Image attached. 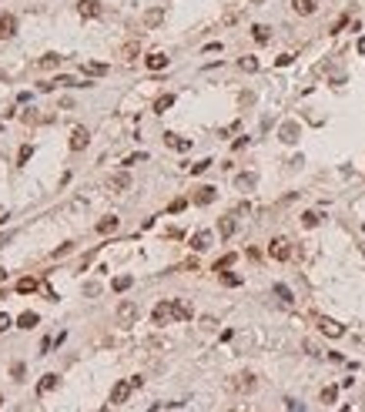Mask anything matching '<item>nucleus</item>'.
<instances>
[{
	"label": "nucleus",
	"mask_w": 365,
	"mask_h": 412,
	"mask_svg": "<svg viewBox=\"0 0 365 412\" xmlns=\"http://www.w3.org/2000/svg\"><path fill=\"white\" fill-rule=\"evenodd\" d=\"M121 57H124V60H137V57H141V40H128V44L121 47Z\"/></svg>",
	"instance_id": "obj_21"
},
{
	"label": "nucleus",
	"mask_w": 365,
	"mask_h": 412,
	"mask_svg": "<svg viewBox=\"0 0 365 412\" xmlns=\"http://www.w3.org/2000/svg\"><path fill=\"white\" fill-rule=\"evenodd\" d=\"M275 64H278V67H288V64H291V54H282L278 60H275Z\"/></svg>",
	"instance_id": "obj_44"
},
{
	"label": "nucleus",
	"mask_w": 365,
	"mask_h": 412,
	"mask_svg": "<svg viewBox=\"0 0 365 412\" xmlns=\"http://www.w3.org/2000/svg\"><path fill=\"white\" fill-rule=\"evenodd\" d=\"M214 198H218V188H211V185H201L198 188V191H194V205H211Z\"/></svg>",
	"instance_id": "obj_10"
},
{
	"label": "nucleus",
	"mask_w": 365,
	"mask_h": 412,
	"mask_svg": "<svg viewBox=\"0 0 365 412\" xmlns=\"http://www.w3.org/2000/svg\"><path fill=\"white\" fill-rule=\"evenodd\" d=\"M251 3H265V0H251Z\"/></svg>",
	"instance_id": "obj_50"
},
{
	"label": "nucleus",
	"mask_w": 365,
	"mask_h": 412,
	"mask_svg": "<svg viewBox=\"0 0 365 412\" xmlns=\"http://www.w3.org/2000/svg\"><path fill=\"white\" fill-rule=\"evenodd\" d=\"M37 322H40V315H37V312H20L17 325H20V329H27V332H30V329H34Z\"/></svg>",
	"instance_id": "obj_23"
},
{
	"label": "nucleus",
	"mask_w": 365,
	"mask_h": 412,
	"mask_svg": "<svg viewBox=\"0 0 365 412\" xmlns=\"http://www.w3.org/2000/svg\"><path fill=\"white\" fill-rule=\"evenodd\" d=\"M221 281H225V285H241V278L231 275V272H221Z\"/></svg>",
	"instance_id": "obj_39"
},
{
	"label": "nucleus",
	"mask_w": 365,
	"mask_h": 412,
	"mask_svg": "<svg viewBox=\"0 0 365 412\" xmlns=\"http://www.w3.org/2000/svg\"><path fill=\"white\" fill-rule=\"evenodd\" d=\"M164 144L174 148V151H191V141L181 137V134H174V131H164Z\"/></svg>",
	"instance_id": "obj_12"
},
{
	"label": "nucleus",
	"mask_w": 365,
	"mask_h": 412,
	"mask_svg": "<svg viewBox=\"0 0 365 412\" xmlns=\"http://www.w3.org/2000/svg\"><path fill=\"white\" fill-rule=\"evenodd\" d=\"M208 245H211V231H194V235H191V248H194V251H205Z\"/></svg>",
	"instance_id": "obj_18"
},
{
	"label": "nucleus",
	"mask_w": 365,
	"mask_h": 412,
	"mask_svg": "<svg viewBox=\"0 0 365 412\" xmlns=\"http://www.w3.org/2000/svg\"><path fill=\"white\" fill-rule=\"evenodd\" d=\"M154 325H168V322H174V302H157L151 312Z\"/></svg>",
	"instance_id": "obj_5"
},
{
	"label": "nucleus",
	"mask_w": 365,
	"mask_h": 412,
	"mask_svg": "<svg viewBox=\"0 0 365 412\" xmlns=\"http://www.w3.org/2000/svg\"><path fill=\"white\" fill-rule=\"evenodd\" d=\"M235 185L241 188V191H251V188L258 185V174H255V171H245V174H238V178H235Z\"/></svg>",
	"instance_id": "obj_20"
},
{
	"label": "nucleus",
	"mask_w": 365,
	"mask_h": 412,
	"mask_svg": "<svg viewBox=\"0 0 365 412\" xmlns=\"http://www.w3.org/2000/svg\"><path fill=\"white\" fill-rule=\"evenodd\" d=\"M288 412H305V406H302V402H295V399H288Z\"/></svg>",
	"instance_id": "obj_42"
},
{
	"label": "nucleus",
	"mask_w": 365,
	"mask_h": 412,
	"mask_svg": "<svg viewBox=\"0 0 365 412\" xmlns=\"http://www.w3.org/2000/svg\"><path fill=\"white\" fill-rule=\"evenodd\" d=\"M3 221H7V208H0V225H3Z\"/></svg>",
	"instance_id": "obj_47"
},
{
	"label": "nucleus",
	"mask_w": 365,
	"mask_h": 412,
	"mask_svg": "<svg viewBox=\"0 0 365 412\" xmlns=\"http://www.w3.org/2000/svg\"><path fill=\"white\" fill-rule=\"evenodd\" d=\"M238 67H241V71H248V74H255V71H258V60H255V57H241V60H238Z\"/></svg>",
	"instance_id": "obj_34"
},
{
	"label": "nucleus",
	"mask_w": 365,
	"mask_h": 412,
	"mask_svg": "<svg viewBox=\"0 0 365 412\" xmlns=\"http://www.w3.org/2000/svg\"><path fill=\"white\" fill-rule=\"evenodd\" d=\"M359 54L365 57V37H359Z\"/></svg>",
	"instance_id": "obj_46"
},
{
	"label": "nucleus",
	"mask_w": 365,
	"mask_h": 412,
	"mask_svg": "<svg viewBox=\"0 0 365 412\" xmlns=\"http://www.w3.org/2000/svg\"><path fill=\"white\" fill-rule=\"evenodd\" d=\"M291 7H295V14L308 17V14H315V10H318V0H291Z\"/></svg>",
	"instance_id": "obj_15"
},
{
	"label": "nucleus",
	"mask_w": 365,
	"mask_h": 412,
	"mask_svg": "<svg viewBox=\"0 0 365 412\" xmlns=\"http://www.w3.org/2000/svg\"><path fill=\"white\" fill-rule=\"evenodd\" d=\"M342 412H352V409H348V406H345V409H342Z\"/></svg>",
	"instance_id": "obj_51"
},
{
	"label": "nucleus",
	"mask_w": 365,
	"mask_h": 412,
	"mask_svg": "<svg viewBox=\"0 0 365 412\" xmlns=\"http://www.w3.org/2000/svg\"><path fill=\"white\" fill-rule=\"evenodd\" d=\"M60 60H64V57L51 51V54H44V57L37 60V67H40V71H54V67H60Z\"/></svg>",
	"instance_id": "obj_19"
},
{
	"label": "nucleus",
	"mask_w": 365,
	"mask_h": 412,
	"mask_svg": "<svg viewBox=\"0 0 365 412\" xmlns=\"http://www.w3.org/2000/svg\"><path fill=\"white\" fill-rule=\"evenodd\" d=\"M184 208H188V201H184V198H174L171 205H168V211H171V215H178V211H184Z\"/></svg>",
	"instance_id": "obj_36"
},
{
	"label": "nucleus",
	"mask_w": 365,
	"mask_h": 412,
	"mask_svg": "<svg viewBox=\"0 0 365 412\" xmlns=\"http://www.w3.org/2000/svg\"><path fill=\"white\" fill-rule=\"evenodd\" d=\"M97 231H101V235H111V231H117V218H114V215L101 218V221H97Z\"/></svg>",
	"instance_id": "obj_26"
},
{
	"label": "nucleus",
	"mask_w": 365,
	"mask_h": 412,
	"mask_svg": "<svg viewBox=\"0 0 365 412\" xmlns=\"http://www.w3.org/2000/svg\"><path fill=\"white\" fill-rule=\"evenodd\" d=\"M0 131H3V124H0Z\"/></svg>",
	"instance_id": "obj_54"
},
{
	"label": "nucleus",
	"mask_w": 365,
	"mask_h": 412,
	"mask_svg": "<svg viewBox=\"0 0 365 412\" xmlns=\"http://www.w3.org/2000/svg\"><path fill=\"white\" fill-rule=\"evenodd\" d=\"M131 392H134V382H131V379L117 382L114 389H111V406H121V402H124V399H128Z\"/></svg>",
	"instance_id": "obj_6"
},
{
	"label": "nucleus",
	"mask_w": 365,
	"mask_h": 412,
	"mask_svg": "<svg viewBox=\"0 0 365 412\" xmlns=\"http://www.w3.org/2000/svg\"><path fill=\"white\" fill-rule=\"evenodd\" d=\"M131 285H134V278H131V275H117V278L111 281V288H114V292H128Z\"/></svg>",
	"instance_id": "obj_29"
},
{
	"label": "nucleus",
	"mask_w": 365,
	"mask_h": 412,
	"mask_svg": "<svg viewBox=\"0 0 365 412\" xmlns=\"http://www.w3.org/2000/svg\"><path fill=\"white\" fill-rule=\"evenodd\" d=\"M0 406H3V395H0Z\"/></svg>",
	"instance_id": "obj_52"
},
{
	"label": "nucleus",
	"mask_w": 365,
	"mask_h": 412,
	"mask_svg": "<svg viewBox=\"0 0 365 412\" xmlns=\"http://www.w3.org/2000/svg\"><path fill=\"white\" fill-rule=\"evenodd\" d=\"M3 278H7V272H3V268H0V281H3Z\"/></svg>",
	"instance_id": "obj_48"
},
{
	"label": "nucleus",
	"mask_w": 365,
	"mask_h": 412,
	"mask_svg": "<svg viewBox=\"0 0 365 412\" xmlns=\"http://www.w3.org/2000/svg\"><path fill=\"white\" fill-rule=\"evenodd\" d=\"M161 20H164V7H151V10L144 14V27H148V30H154Z\"/></svg>",
	"instance_id": "obj_16"
},
{
	"label": "nucleus",
	"mask_w": 365,
	"mask_h": 412,
	"mask_svg": "<svg viewBox=\"0 0 365 412\" xmlns=\"http://www.w3.org/2000/svg\"><path fill=\"white\" fill-rule=\"evenodd\" d=\"M67 144H71V151H84L87 144H91V134H87V128H74Z\"/></svg>",
	"instance_id": "obj_9"
},
{
	"label": "nucleus",
	"mask_w": 365,
	"mask_h": 412,
	"mask_svg": "<svg viewBox=\"0 0 365 412\" xmlns=\"http://www.w3.org/2000/svg\"><path fill=\"white\" fill-rule=\"evenodd\" d=\"M335 395H339V389L328 385V389H322V402H335Z\"/></svg>",
	"instance_id": "obj_38"
},
{
	"label": "nucleus",
	"mask_w": 365,
	"mask_h": 412,
	"mask_svg": "<svg viewBox=\"0 0 365 412\" xmlns=\"http://www.w3.org/2000/svg\"><path fill=\"white\" fill-rule=\"evenodd\" d=\"M275 299L282 302V305H288V308L295 305V299H291V288H288V285H275Z\"/></svg>",
	"instance_id": "obj_24"
},
{
	"label": "nucleus",
	"mask_w": 365,
	"mask_h": 412,
	"mask_svg": "<svg viewBox=\"0 0 365 412\" xmlns=\"http://www.w3.org/2000/svg\"><path fill=\"white\" fill-rule=\"evenodd\" d=\"M84 74H91V77L107 74V64H97V60H91V64H84Z\"/></svg>",
	"instance_id": "obj_31"
},
{
	"label": "nucleus",
	"mask_w": 365,
	"mask_h": 412,
	"mask_svg": "<svg viewBox=\"0 0 365 412\" xmlns=\"http://www.w3.org/2000/svg\"><path fill=\"white\" fill-rule=\"evenodd\" d=\"M128 188H131V174H128V171H117V174L107 178V191H114V194L128 191Z\"/></svg>",
	"instance_id": "obj_7"
},
{
	"label": "nucleus",
	"mask_w": 365,
	"mask_h": 412,
	"mask_svg": "<svg viewBox=\"0 0 365 412\" xmlns=\"http://www.w3.org/2000/svg\"><path fill=\"white\" fill-rule=\"evenodd\" d=\"M268 255L275 258V262H288V258H291V242H288V238H282V235L271 238V242H268Z\"/></svg>",
	"instance_id": "obj_1"
},
{
	"label": "nucleus",
	"mask_w": 365,
	"mask_h": 412,
	"mask_svg": "<svg viewBox=\"0 0 365 412\" xmlns=\"http://www.w3.org/2000/svg\"><path fill=\"white\" fill-rule=\"evenodd\" d=\"M251 34H255L258 44H268V40H271V30L265 27V24H255V27H251Z\"/></svg>",
	"instance_id": "obj_28"
},
{
	"label": "nucleus",
	"mask_w": 365,
	"mask_h": 412,
	"mask_svg": "<svg viewBox=\"0 0 365 412\" xmlns=\"http://www.w3.org/2000/svg\"><path fill=\"white\" fill-rule=\"evenodd\" d=\"M235 258H238V255H225V258H218V262H214V272L221 275L225 268H231V265H235Z\"/></svg>",
	"instance_id": "obj_33"
},
{
	"label": "nucleus",
	"mask_w": 365,
	"mask_h": 412,
	"mask_svg": "<svg viewBox=\"0 0 365 412\" xmlns=\"http://www.w3.org/2000/svg\"><path fill=\"white\" fill-rule=\"evenodd\" d=\"M17 34V17L14 14H0V40H10Z\"/></svg>",
	"instance_id": "obj_8"
},
{
	"label": "nucleus",
	"mask_w": 365,
	"mask_h": 412,
	"mask_svg": "<svg viewBox=\"0 0 365 412\" xmlns=\"http://www.w3.org/2000/svg\"><path fill=\"white\" fill-rule=\"evenodd\" d=\"M114 319H117V325H134L137 322V302H121Z\"/></svg>",
	"instance_id": "obj_3"
},
{
	"label": "nucleus",
	"mask_w": 365,
	"mask_h": 412,
	"mask_svg": "<svg viewBox=\"0 0 365 412\" xmlns=\"http://www.w3.org/2000/svg\"><path fill=\"white\" fill-rule=\"evenodd\" d=\"M57 382H60V375H57V372H47V375H44V379L37 382V392L44 395V392H51V389H57Z\"/></svg>",
	"instance_id": "obj_17"
},
{
	"label": "nucleus",
	"mask_w": 365,
	"mask_h": 412,
	"mask_svg": "<svg viewBox=\"0 0 365 412\" xmlns=\"http://www.w3.org/2000/svg\"><path fill=\"white\" fill-rule=\"evenodd\" d=\"M30 154H34V144H24L20 154H17V165H27V161H30Z\"/></svg>",
	"instance_id": "obj_35"
},
{
	"label": "nucleus",
	"mask_w": 365,
	"mask_h": 412,
	"mask_svg": "<svg viewBox=\"0 0 365 412\" xmlns=\"http://www.w3.org/2000/svg\"><path fill=\"white\" fill-rule=\"evenodd\" d=\"M171 104H174V94H161V97L154 101V114H164Z\"/></svg>",
	"instance_id": "obj_27"
},
{
	"label": "nucleus",
	"mask_w": 365,
	"mask_h": 412,
	"mask_svg": "<svg viewBox=\"0 0 365 412\" xmlns=\"http://www.w3.org/2000/svg\"><path fill=\"white\" fill-rule=\"evenodd\" d=\"M144 158H148V154H131V158H128V161H124V165H128V168H131V165H137V161H144Z\"/></svg>",
	"instance_id": "obj_43"
},
{
	"label": "nucleus",
	"mask_w": 365,
	"mask_h": 412,
	"mask_svg": "<svg viewBox=\"0 0 365 412\" xmlns=\"http://www.w3.org/2000/svg\"><path fill=\"white\" fill-rule=\"evenodd\" d=\"M235 228H238V225H235V218L228 215V218H221V221H218V235H221V238H231V235H235Z\"/></svg>",
	"instance_id": "obj_25"
},
{
	"label": "nucleus",
	"mask_w": 365,
	"mask_h": 412,
	"mask_svg": "<svg viewBox=\"0 0 365 412\" xmlns=\"http://www.w3.org/2000/svg\"><path fill=\"white\" fill-rule=\"evenodd\" d=\"M191 315H194V305H191V302L174 299V319H178V322H188Z\"/></svg>",
	"instance_id": "obj_13"
},
{
	"label": "nucleus",
	"mask_w": 365,
	"mask_h": 412,
	"mask_svg": "<svg viewBox=\"0 0 365 412\" xmlns=\"http://www.w3.org/2000/svg\"><path fill=\"white\" fill-rule=\"evenodd\" d=\"M144 64H148V71H164V67H168V57L161 54V51H154V54L144 57Z\"/></svg>",
	"instance_id": "obj_14"
},
{
	"label": "nucleus",
	"mask_w": 365,
	"mask_h": 412,
	"mask_svg": "<svg viewBox=\"0 0 365 412\" xmlns=\"http://www.w3.org/2000/svg\"><path fill=\"white\" fill-rule=\"evenodd\" d=\"M231 412H241V409H231Z\"/></svg>",
	"instance_id": "obj_53"
},
{
	"label": "nucleus",
	"mask_w": 365,
	"mask_h": 412,
	"mask_svg": "<svg viewBox=\"0 0 365 412\" xmlns=\"http://www.w3.org/2000/svg\"><path fill=\"white\" fill-rule=\"evenodd\" d=\"M255 385H258V379H255L251 372H241V375H235V379L228 382L231 392H255Z\"/></svg>",
	"instance_id": "obj_4"
},
{
	"label": "nucleus",
	"mask_w": 365,
	"mask_h": 412,
	"mask_svg": "<svg viewBox=\"0 0 365 412\" xmlns=\"http://www.w3.org/2000/svg\"><path fill=\"white\" fill-rule=\"evenodd\" d=\"M77 14H80V17H101L104 7H101L97 0H80V3H77Z\"/></svg>",
	"instance_id": "obj_11"
},
{
	"label": "nucleus",
	"mask_w": 365,
	"mask_h": 412,
	"mask_svg": "<svg viewBox=\"0 0 365 412\" xmlns=\"http://www.w3.org/2000/svg\"><path fill=\"white\" fill-rule=\"evenodd\" d=\"M315 325H318V332L328 338H342L345 335V325H339L335 319H325V315H315Z\"/></svg>",
	"instance_id": "obj_2"
},
{
	"label": "nucleus",
	"mask_w": 365,
	"mask_h": 412,
	"mask_svg": "<svg viewBox=\"0 0 365 412\" xmlns=\"http://www.w3.org/2000/svg\"><path fill=\"white\" fill-rule=\"evenodd\" d=\"M7 329H10V315H7V312H0V332H7Z\"/></svg>",
	"instance_id": "obj_40"
},
{
	"label": "nucleus",
	"mask_w": 365,
	"mask_h": 412,
	"mask_svg": "<svg viewBox=\"0 0 365 412\" xmlns=\"http://www.w3.org/2000/svg\"><path fill=\"white\" fill-rule=\"evenodd\" d=\"M208 168H211V161L205 158V161H198V165H191V174H205Z\"/></svg>",
	"instance_id": "obj_37"
},
{
	"label": "nucleus",
	"mask_w": 365,
	"mask_h": 412,
	"mask_svg": "<svg viewBox=\"0 0 365 412\" xmlns=\"http://www.w3.org/2000/svg\"><path fill=\"white\" fill-rule=\"evenodd\" d=\"M10 375H14V379H24V365H20V362H17V365L10 369Z\"/></svg>",
	"instance_id": "obj_45"
},
{
	"label": "nucleus",
	"mask_w": 365,
	"mask_h": 412,
	"mask_svg": "<svg viewBox=\"0 0 365 412\" xmlns=\"http://www.w3.org/2000/svg\"><path fill=\"white\" fill-rule=\"evenodd\" d=\"M97 412H111V406H104V409H97Z\"/></svg>",
	"instance_id": "obj_49"
},
{
	"label": "nucleus",
	"mask_w": 365,
	"mask_h": 412,
	"mask_svg": "<svg viewBox=\"0 0 365 412\" xmlns=\"http://www.w3.org/2000/svg\"><path fill=\"white\" fill-rule=\"evenodd\" d=\"M84 292H87V295H97V292H101V285H97V281H87V285H84Z\"/></svg>",
	"instance_id": "obj_41"
},
{
	"label": "nucleus",
	"mask_w": 365,
	"mask_h": 412,
	"mask_svg": "<svg viewBox=\"0 0 365 412\" xmlns=\"http://www.w3.org/2000/svg\"><path fill=\"white\" fill-rule=\"evenodd\" d=\"M37 288H40L37 278H20V281H17V292H20V295H27V292H37Z\"/></svg>",
	"instance_id": "obj_30"
},
{
	"label": "nucleus",
	"mask_w": 365,
	"mask_h": 412,
	"mask_svg": "<svg viewBox=\"0 0 365 412\" xmlns=\"http://www.w3.org/2000/svg\"><path fill=\"white\" fill-rule=\"evenodd\" d=\"M282 141H285V144H295V141H298V124H295V121L282 124Z\"/></svg>",
	"instance_id": "obj_22"
},
{
	"label": "nucleus",
	"mask_w": 365,
	"mask_h": 412,
	"mask_svg": "<svg viewBox=\"0 0 365 412\" xmlns=\"http://www.w3.org/2000/svg\"><path fill=\"white\" fill-rule=\"evenodd\" d=\"M318 221H322V215H318V211H305V215H302V225H305V228H315Z\"/></svg>",
	"instance_id": "obj_32"
}]
</instances>
